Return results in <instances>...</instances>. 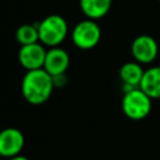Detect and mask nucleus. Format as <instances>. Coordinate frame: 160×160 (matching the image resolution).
I'll return each mask as SVG.
<instances>
[{"label": "nucleus", "mask_w": 160, "mask_h": 160, "mask_svg": "<svg viewBox=\"0 0 160 160\" xmlns=\"http://www.w3.org/2000/svg\"><path fill=\"white\" fill-rule=\"evenodd\" d=\"M55 88L52 76L44 69L28 70L21 81V94L31 105H41L49 100Z\"/></svg>", "instance_id": "1"}, {"label": "nucleus", "mask_w": 160, "mask_h": 160, "mask_svg": "<svg viewBox=\"0 0 160 160\" xmlns=\"http://www.w3.org/2000/svg\"><path fill=\"white\" fill-rule=\"evenodd\" d=\"M39 41L44 46L54 48L59 46L69 32V26L66 20L58 14H51L44 18L38 24Z\"/></svg>", "instance_id": "2"}, {"label": "nucleus", "mask_w": 160, "mask_h": 160, "mask_svg": "<svg viewBox=\"0 0 160 160\" xmlns=\"http://www.w3.org/2000/svg\"><path fill=\"white\" fill-rule=\"evenodd\" d=\"M151 98L139 86L124 91L121 109L126 118L131 120H142L151 111Z\"/></svg>", "instance_id": "3"}, {"label": "nucleus", "mask_w": 160, "mask_h": 160, "mask_svg": "<svg viewBox=\"0 0 160 160\" xmlns=\"http://www.w3.org/2000/svg\"><path fill=\"white\" fill-rule=\"evenodd\" d=\"M101 39V30L98 25L96 20L85 19L79 21L72 31H71V40L72 44L81 50H90L95 48Z\"/></svg>", "instance_id": "4"}, {"label": "nucleus", "mask_w": 160, "mask_h": 160, "mask_svg": "<svg viewBox=\"0 0 160 160\" xmlns=\"http://www.w3.org/2000/svg\"><path fill=\"white\" fill-rule=\"evenodd\" d=\"M159 46L156 40L150 35H139L131 42V55L135 61L142 64H151L158 56Z\"/></svg>", "instance_id": "5"}, {"label": "nucleus", "mask_w": 160, "mask_h": 160, "mask_svg": "<svg viewBox=\"0 0 160 160\" xmlns=\"http://www.w3.org/2000/svg\"><path fill=\"white\" fill-rule=\"evenodd\" d=\"M25 145L24 134L16 128H5L0 131V156L9 159L21 154Z\"/></svg>", "instance_id": "6"}, {"label": "nucleus", "mask_w": 160, "mask_h": 160, "mask_svg": "<svg viewBox=\"0 0 160 160\" xmlns=\"http://www.w3.org/2000/svg\"><path fill=\"white\" fill-rule=\"evenodd\" d=\"M45 56L46 50L40 41L29 45H21L18 52L19 62L24 69H26V71L44 68Z\"/></svg>", "instance_id": "7"}, {"label": "nucleus", "mask_w": 160, "mask_h": 160, "mask_svg": "<svg viewBox=\"0 0 160 160\" xmlns=\"http://www.w3.org/2000/svg\"><path fill=\"white\" fill-rule=\"evenodd\" d=\"M70 64V58L69 54L61 49L60 46H54L50 48L46 51L45 56V62H44V69L51 75V76H58V75H64L65 71L68 70Z\"/></svg>", "instance_id": "8"}, {"label": "nucleus", "mask_w": 160, "mask_h": 160, "mask_svg": "<svg viewBox=\"0 0 160 160\" xmlns=\"http://www.w3.org/2000/svg\"><path fill=\"white\" fill-rule=\"evenodd\" d=\"M144 71L145 70L142 69L141 64L135 61V60L125 62L124 65H121L120 71H119V76L124 84V91L132 89V88H138L141 82Z\"/></svg>", "instance_id": "9"}, {"label": "nucleus", "mask_w": 160, "mask_h": 160, "mask_svg": "<svg viewBox=\"0 0 160 160\" xmlns=\"http://www.w3.org/2000/svg\"><path fill=\"white\" fill-rule=\"evenodd\" d=\"M139 88L151 99H160V66L146 69Z\"/></svg>", "instance_id": "10"}, {"label": "nucleus", "mask_w": 160, "mask_h": 160, "mask_svg": "<svg viewBox=\"0 0 160 160\" xmlns=\"http://www.w3.org/2000/svg\"><path fill=\"white\" fill-rule=\"evenodd\" d=\"M111 2L112 0H80V9L88 19L98 20L109 12Z\"/></svg>", "instance_id": "11"}, {"label": "nucleus", "mask_w": 160, "mask_h": 160, "mask_svg": "<svg viewBox=\"0 0 160 160\" xmlns=\"http://www.w3.org/2000/svg\"><path fill=\"white\" fill-rule=\"evenodd\" d=\"M15 39L20 45H29L39 41L38 25L34 24H22L16 29Z\"/></svg>", "instance_id": "12"}, {"label": "nucleus", "mask_w": 160, "mask_h": 160, "mask_svg": "<svg viewBox=\"0 0 160 160\" xmlns=\"http://www.w3.org/2000/svg\"><path fill=\"white\" fill-rule=\"evenodd\" d=\"M8 160H30V159L26 158V156H24V155H21V154H19V155H15L12 158H9Z\"/></svg>", "instance_id": "13"}, {"label": "nucleus", "mask_w": 160, "mask_h": 160, "mask_svg": "<svg viewBox=\"0 0 160 160\" xmlns=\"http://www.w3.org/2000/svg\"><path fill=\"white\" fill-rule=\"evenodd\" d=\"M159 1H160V0H159Z\"/></svg>", "instance_id": "14"}]
</instances>
